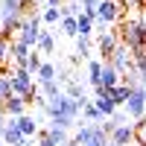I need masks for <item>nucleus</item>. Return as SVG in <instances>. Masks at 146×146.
Returning a JSON list of instances; mask_svg holds the SVG:
<instances>
[{
  "label": "nucleus",
  "mask_w": 146,
  "mask_h": 146,
  "mask_svg": "<svg viewBox=\"0 0 146 146\" xmlns=\"http://www.w3.org/2000/svg\"><path fill=\"white\" fill-rule=\"evenodd\" d=\"M120 44L129 47V53H146V23L143 21H123L120 27Z\"/></svg>",
  "instance_id": "obj_1"
},
{
  "label": "nucleus",
  "mask_w": 146,
  "mask_h": 146,
  "mask_svg": "<svg viewBox=\"0 0 146 146\" xmlns=\"http://www.w3.org/2000/svg\"><path fill=\"white\" fill-rule=\"evenodd\" d=\"M9 79H12V94H15V96H23L27 102H35L38 88H35V76H32L27 67L15 64V67L9 70Z\"/></svg>",
  "instance_id": "obj_2"
},
{
  "label": "nucleus",
  "mask_w": 146,
  "mask_h": 146,
  "mask_svg": "<svg viewBox=\"0 0 146 146\" xmlns=\"http://www.w3.org/2000/svg\"><path fill=\"white\" fill-rule=\"evenodd\" d=\"M41 15H38V12H27V18H23V23H21V29H18V41H23V44H27V47H32V50H35V47H38V38H41Z\"/></svg>",
  "instance_id": "obj_3"
},
{
  "label": "nucleus",
  "mask_w": 146,
  "mask_h": 146,
  "mask_svg": "<svg viewBox=\"0 0 146 146\" xmlns=\"http://www.w3.org/2000/svg\"><path fill=\"white\" fill-rule=\"evenodd\" d=\"M123 111L135 120V123H140V120H146V91L140 88H131L129 91V100H126V105H123Z\"/></svg>",
  "instance_id": "obj_4"
},
{
  "label": "nucleus",
  "mask_w": 146,
  "mask_h": 146,
  "mask_svg": "<svg viewBox=\"0 0 146 146\" xmlns=\"http://www.w3.org/2000/svg\"><path fill=\"white\" fill-rule=\"evenodd\" d=\"M38 146H70V137H67L64 129L47 123V126L38 131Z\"/></svg>",
  "instance_id": "obj_5"
},
{
  "label": "nucleus",
  "mask_w": 146,
  "mask_h": 146,
  "mask_svg": "<svg viewBox=\"0 0 146 146\" xmlns=\"http://www.w3.org/2000/svg\"><path fill=\"white\" fill-rule=\"evenodd\" d=\"M96 47H100V58L102 62H111V56H114V50L120 47V35L117 32H100V38H96Z\"/></svg>",
  "instance_id": "obj_6"
},
{
  "label": "nucleus",
  "mask_w": 146,
  "mask_h": 146,
  "mask_svg": "<svg viewBox=\"0 0 146 146\" xmlns=\"http://www.w3.org/2000/svg\"><path fill=\"white\" fill-rule=\"evenodd\" d=\"M23 140V131H21V126H18V120L15 117H9L6 120V126H3V131H0V143L3 146H21Z\"/></svg>",
  "instance_id": "obj_7"
},
{
  "label": "nucleus",
  "mask_w": 146,
  "mask_h": 146,
  "mask_svg": "<svg viewBox=\"0 0 146 146\" xmlns=\"http://www.w3.org/2000/svg\"><path fill=\"white\" fill-rule=\"evenodd\" d=\"M111 143L117 146H135L137 143V131H135V123H126V126H117L111 131V137H108Z\"/></svg>",
  "instance_id": "obj_8"
},
{
  "label": "nucleus",
  "mask_w": 146,
  "mask_h": 146,
  "mask_svg": "<svg viewBox=\"0 0 146 146\" xmlns=\"http://www.w3.org/2000/svg\"><path fill=\"white\" fill-rule=\"evenodd\" d=\"M94 21H102V23H117L120 21V6H117V0H102L100 6H96V18Z\"/></svg>",
  "instance_id": "obj_9"
},
{
  "label": "nucleus",
  "mask_w": 146,
  "mask_h": 146,
  "mask_svg": "<svg viewBox=\"0 0 146 146\" xmlns=\"http://www.w3.org/2000/svg\"><path fill=\"white\" fill-rule=\"evenodd\" d=\"M27 100H23V96H12V100H6L3 105H0V108H3V114H9V117H21L23 111H27Z\"/></svg>",
  "instance_id": "obj_10"
},
{
  "label": "nucleus",
  "mask_w": 146,
  "mask_h": 146,
  "mask_svg": "<svg viewBox=\"0 0 146 146\" xmlns=\"http://www.w3.org/2000/svg\"><path fill=\"white\" fill-rule=\"evenodd\" d=\"M18 120V126H21V131H23V137L27 140H32V137H38V123H35V117H29V114H21V117H15Z\"/></svg>",
  "instance_id": "obj_11"
},
{
  "label": "nucleus",
  "mask_w": 146,
  "mask_h": 146,
  "mask_svg": "<svg viewBox=\"0 0 146 146\" xmlns=\"http://www.w3.org/2000/svg\"><path fill=\"white\" fill-rule=\"evenodd\" d=\"M123 82V73H120L111 62H102V85L105 88H114V85Z\"/></svg>",
  "instance_id": "obj_12"
},
{
  "label": "nucleus",
  "mask_w": 146,
  "mask_h": 146,
  "mask_svg": "<svg viewBox=\"0 0 146 146\" xmlns=\"http://www.w3.org/2000/svg\"><path fill=\"white\" fill-rule=\"evenodd\" d=\"M79 120H82L79 126H85V123H96V126H102V120H105V117H102V111H100V108L94 105V100H91L88 105L82 108V117H79Z\"/></svg>",
  "instance_id": "obj_13"
},
{
  "label": "nucleus",
  "mask_w": 146,
  "mask_h": 146,
  "mask_svg": "<svg viewBox=\"0 0 146 146\" xmlns=\"http://www.w3.org/2000/svg\"><path fill=\"white\" fill-rule=\"evenodd\" d=\"M88 85L91 88L102 85V58H91L88 62Z\"/></svg>",
  "instance_id": "obj_14"
},
{
  "label": "nucleus",
  "mask_w": 146,
  "mask_h": 146,
  "mask_svg": "<svg viewBox=\"0 0 146 146\" xmlns=\"http://www.w3.org/2000/svg\"><path fill=\"white\" fill-rule=\"evenodd\" d=\"M29 53H32V47H27V44H23V41H12V62H15V64H27V58H29Z\"/></svg>",
  "instance_id": "obj_15"
},
{
  "label": "nucleus",
  "mask_w": 146,
  "mask_h": 146,
  "mask_svg": "<svg viewBox=\"0 0 146 146\" xmlns=\"http://www.w3.org/2000/svg\"><path fill=\"white\" fill-rule=\"evenodd\" d=\"M56 76H58V67H56V64H50V62H44V64L38 67V73H35V82L44 85V82H53Z\"/></svg>",
  "instance_id": "obj_16"
},
{
  "label": "nucleus",
  "mask_w": 146,
  "mask_h": 146,
  "mask_svg": "<svg viewBox=\"0 0 146 146\" xmlns=\"http://www.w3.org/2000/svg\"><path fill=\"white\" fill-rule=\"evenodd\" d=\"M62 18H64V9L62 6H44V12H41V21L44 23H62Z\"/></svg>",
  "instance_id": "obj_17"
},
{
  "label": "nucleus",
  "mask_w": 146,
  "mask_h": 146,
  "mask_svg": "<svg viewBox=\"0 0 146 146\" xmlns=\"http://www.w3.org/2000/svg\"><path fill=\"white\" fill-rule=\"evenodd\" d=\"M129 85H123V82H120V85H114V88H108V94H111V100L117 102V108L120 105H126V100H129Z\"/></svg>",
  "instance_id": "obj_18"
},
{
  "label": "nucleus",
  "mask_w": 146,
  "mask_h": 146,
  "mask_svg": "<svg viewBox=\"0 0 146 146\" xmlns=\"http://www.w3.org/2000/svg\"><path fill=\"white\" fill-rule=\"evenodd\" d=\"M58 29H62V35H70V38H79V21H76V18H62Z\"/></svg>",
  "instance_id": "obj_19"
},
{
  "label": "nucleus",
  "mask_w": 146,
  "mask_h": 146,
  "mask_svg": "<svg viewBox=\"0 0 146 146\" xmlns=\"http://www.w3.org/2000/svg\"><path fill=\"white\" fill-rule=\"evenodd\" d=\"M38 94H44L47 96V100H53V96H58V94H64L62 91V82H44V85H38Z\"/></svg>",
  "instance_id": "obj_20"
},
{
  "label": "nucleus",
  "mask_w": 146,
  "mask_h": 146,
  "mask_svg": "<svg viewBox=\"0 0 146 146\" xmlns=\"http://www.w3.org/2000/svg\"><path fill=\"white\" fill-rule=\"evenodd\" d=\"M38 53H53L56 50V41H53V32H41V38H38V47H35Z\"/></svg>",
  "instance_id": "obj_21"
},
{
  "label": "nucleus",
  "mask_w": 146,
  "mask_h": 146,
  "mask_svg": "<svg viewBox=\"0 0 146 146\" xmlns=\"http://www.w3.org/2000/svg\"><path fill=\"white\" fill-rule=\"evenodd\" d=\"M76 21H79V35H88V38H91V35L96 32V27H94V18H88L85 12H82V15H79Z\"/></svg>",
  "instance_id": "obj_22"
},
{
  "label": "nucleus",
  "mask_w": 146,
  "mask_h": 146,
  "mask_svg": "<svg viewBox=\"0 0 146 146\" xmlns=\"http://www.w3.org/2000/svg\"><path fill=\"white\" fill-rule=\"evenodd\" d=\"M12 79H9V73H3V76H0V105H3L6 100H12Z\"/></svg>",
  "instance_id": "obj_23"
},
{
  "label": "nucleus",
  "mask_w": 146,
  "mask_h": 146,
  "mask_svg": "<svg viewBox=\"0 0 146 146\" xmlns=\"http://www.w3.org/2000/svg\"><path fill=\"white\" fill-rule=\"evenodd\" d=\"M50 123L67 131V129H73V126H79V120H73V117H67V114H56V117H50Z\"/></svg>",
  "instance_id": "obj_24"
},
{
  "label": "nucleus",
  "mask_w": 146,
  "mask_h": 146,
  "mask_svg": "<svg viewBox=\"0 0 146 146\" xmlns=\"http://www.w3.org/2000/svg\"><path fill=\"white\" fill-rule=\"evenodd\" d=\"M76 53H79V58H91V38L88 35H79L76 38Z\"/></svg>",
  "instance_id": "obj_25"
},
{
  "label": "nucleus",
  "mask_w": 146,
  "mask_h": 146,
  "mask_svg": "<svg viewBox=\"0 0 146 146\" xmlns=\"http://www.w3.org/2000/svg\"><path fill=\"white\" fill-rule=\"evenodd\" d=\"M12 62V38H0V64Z\"/></svg>",
  "instance_id": "obj_26"
},
{
  "label": "nucleus",
  "mask_w": 146,
  "mask_h": 146,
  "mask_svg": "<svg viewBox=\"0 0 146 146\" xmlns=\"http://www.w3.org/2000/svg\"><path fill=\"white\" fill-rule=\"evenodd\" d=\"M44 62H41V56H38V50H32L29 53V58H27V64H23V67H27L29 73H32V76H35V73H38V67H41Z\"/></svg>",
  "instance_id": "obj_27"
},
{
  "label": "nucleus",
  "mask_w": 146,
  "mask_h": 146,
  "mask_svg": "<svg viewBox=\"0 0 146 146\" xmlns=\"http://www.w3.org/2000/svg\"><path fill=\"white\" fill-rule=\"evenodd\" d=\"M62 9H64V18H79L82 15V3L79 0H70V3H64Z\"/></svg>",
  "instance_id": "obj_28"
},
{
  "label": "nucleus",
  "mask_w": 146,
  "mask_h": 146,
  "mask_svg": "<svg viewBox=\"0 0 146 146\" xmlns=\"http://www.w3.org/2000/svg\"><path fill=\"white\" fill-rule=\"evenodd\" d=\"M64 94L73 96V100H82V96H85V88H82L79 82H73V79H70V82H67V88H64Z\"/></svg>",
  "instance_id": "obj_29"
},
{
  "label": "nucleus",
  "mask_w": 146,
  "mask_h": 146,
  "mask_svg": "<svg viewBox=\"0 0 146 146\" xmlns=\"http://www.w3.org/2000/svg\"><path fill=\"white\" fill-rule=\"evenodd\" d=\"M135 131H137V143H140V146H146V120L135 123Z\"/></svg>",
  "instance_id": "obj_30"
},
{
  "label": "nucleus",
  "mask_w": 146,
  "mask_h": 146,
  "mask_svg": "<svg viewBox=\"0 0 146 146\" xmlns=\"http://www.w3.org/2000/svg\"><path fill=\"white\" fill-rule=\"evenodd\" d=\"M111 123H114V126H126V123H129V114H126V111H120V108H117V111L111 114Z\"/></svg>",
  "instance_id": "obj_31"
},
{
  "label": "nucleus",
  "mask_w": 146,
  "mask_h": 146,
  "mask_svg": "<svg viewBox=\"0 0 146 146\" xmlns=\"http://www.w3.org/2000/svg\"><path fill=\"white\" fill-rule=\"evenodd\" d=\"M44 6H64V0H47Z\"/></svg>",
  "instance_id": "obj_32"
},
{
  "label": "nucleus",
  "mask_w": 146,
  "mask_h": 146,
  "mask_svg": "<svg viewBox=\"0 0 146 146\" xmlns=\"http://www.w3.org/2000/svg\"><path fill=\"white\" fill-rule=\"evenodd\" d=\"M3 126H6V114H3V108H0V131H3Z\"/></svg>",
  "instance_id": "obj_33"
},
{
  "label": "nucleus",
  "mask_w": 146,
  "mask_h": 146,
  "mask_svg": "<svg viewBox=\"0 0 146 146\" xmlns=\"http://www.w3.org/2000/svg\"><path fill=\"white\" fill-rule=\"evenodd\" d=\"M21 146H38V140H23Z\"/></svg>",
  "instance_id": "obj_34"
},
{
  "label": "nucleus",
  "mask_w": 146,
  "mask_h": 146,
  "mask_svg": "<svg viewBox=\"0 0 146 146\" xmlns=\"http://www.w3.org/2000/svg\"><path fill=\"white\" fill-rule=\"evenodd\" d=\"M143 3V0H129V6H140Z\"/></svg>",
  "instance_id": "obj_35"
},
{
  "label": "nucleus",
  "mask_w": 146,
  "mask_h": 146,
  "mask_svg": "<svg viewBox=\"0 0 146 146\" xmlns=\"http://www.w3.org/2000/svg\"><path fill=\"white\" fill-rule=\"evenodd\" d=\"M32 3H47V0H32Z\"/></svg>",
  "instance_id": "obj_36"
},
{
  "label": "nucleus",
  "mask_w": 146,
  "mask_h": 146,
  "mask_svg": "<svg viewBox=\"0 0 146 146\" xmlns=\"http://www.w3.org/2000/svg\"><path fill=\"white\" fill-rule=\"evenodd\" d=\"M105 146H117V143H111V140H108V143H105Z\"/></svg>",
  "instance_id": "obj_37"
},
{
  "label": "nucleus",
  "mask_w": 146,
  "mask_h": 146,
  "mask_svg": "<svg viewBox=\"0 0 146 146\" xmlns=\"http://www.w3.org/2000/svg\"><path fill=\"white\" fill-rule=\"evenodd\" d=\"M91 146H105V143H91Z\"/></svg>",
  "instance_id": "obj_38"
},
{
  "label": "nucleus",
  "mask_w": 146,
  "mask_h": 146,
  "mask_svg": "<svg viewBox=\"0 0 146 146\" xmlns=\"http://www.w3.org/2000/svg\"><path fill=\"white\" fill-rule=\"evenodd\" d=\"M135 146H140V143H135Z\"/></svg>",
  "instance_id": "obj_39"
},
{
  "label": "nucleus",
  "mask_w": 146,
  "mask_h": 146,
  "mask_svg": "<svg viewBox=\"0 0 146 146\" xmlns=\"http://www.w3.org/2000/svg\"><path fill=\"white\" fill-rule=\"evenodd\" d=\"M79 3H82V0H79Z\"/></svg>",
  "instance_id": "obj_40"
}]
</instances>
